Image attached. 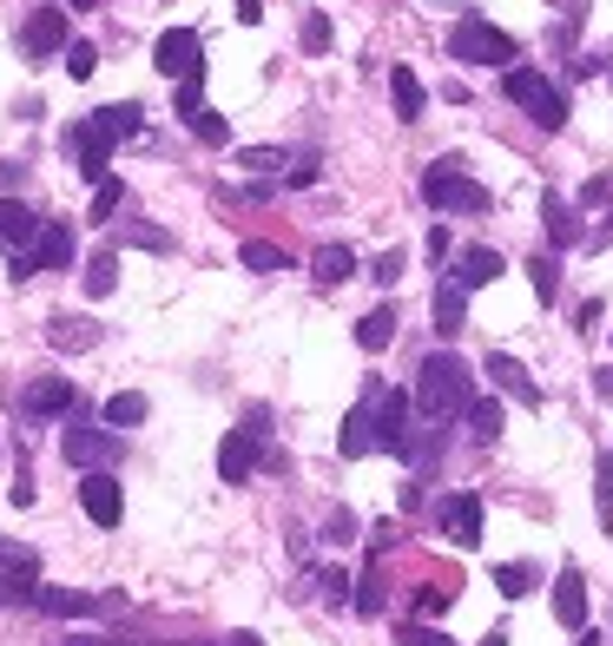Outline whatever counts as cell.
<instances>
[{"label":"cell","mask_w":613,"mask_h":646,"mask_svg":"<svg viewBox=\"0 0 613 646\" xmlns=\"http://www.w3.org/2000/svg\"><path fill=\"white\" fill-rule=\"evenodd\" d=\"M528 277H535V297L555 304V291H561V284H555V258H528Z\"/></svg>","instance_id":"60d3db41"},{"label":"cell","mask_w":613,"mask_h":646,"mask_svg":"<svg viewBox=\"0 0 613 646\" xmlns=\"http://www.w3.org/2000/svg\"><path fill=\"white\" fill-rule=\"evenodd\" d=\"M172 112L191 125V119L205 112V79H178V99H172Z\"/></svg>","instance_id":"ab89813d"},{"label":"cell","mask_w":613,"mask_h":646,"mask_svg":"<svg viewBox=\"0 0 613 646\" xmlns=\"http://www.w3.org/2000/svg\"><path fill=\"white\" fill-rule=\"evenodd\" d=\"M297 40H304V53H330V13H304Z\"/></svg>","instance_id":"f35d334b"},{"label":"cell","mask_w":613,"mask_h":646,"mask_svg":"<svg viewBox=\"0 0 613 646\" xmlns=\"http://www.w3.org/2000/svg\"><path fill=\"white\" fill-rule=\"evenodd\" d=\"M462 324H469V291L456 277H442L436 284V337H462Z\"/></svg>","instance_id":"ffe728a7"},{"label":"cell","mask_w":613,"mask_h":646,"mask_svg":"<svg viewBox=\"0 0 613 646\" xmlns=\"http://www.w3.org/2000/svg\"><path fill=\"white\" fill-rule=\"evenodd\" d=\"M258 462H264V456H258V436H251V429H225V442H218V482L244 489Z\"/></svg>","instance_id":"4fadbf2b"},{"label":"cell","mask_w":613,"mask_h":646,"mask_svg":"<svg viewBox=\"0 0 613 646\" xmlns=\"http://www.w3.org/2000/svg\"><path fill=\"white\" fill-rule=\"evenodd\" d=\"M211 646H218V640H211Z\"/></svg>","instance_id":"680465c9"},{"label":"cell","mask_w":613,"mask_h":646,"mask_svg":"<svg viewBox=\"0 0 613 646\" xmlns=\"http://www.w3.org/2000/svg\"><path fill=\"white\" fill-rule=\"evenodd\" d=\"M403 646H456V640L436 634V627H423V621H403Z\"/></svg>","instance_id":"7dc6e473"},{"label":"cell","mask_w":613,"mask_h":646,"mask_svg":"<svg viewBox=\"0 0 613 646\" xmlns=\"http://www.w3.org/2000/svg\"><path fill=\"white\" fill-rule=\"evenodd\" d=\"M119 205H125V185H119V178H112V172H106V178H99V185H92V225H106V218H112V211H119Z\"/></svg>","instance_id":"e575fe53"},{"label":"cell","mask_w":613,"mask_h":646,"mask_svg":"<svg viewBox=\"0 0 613 646\" xmlns=\"http://www.w3.org/2000/svg\"><path fill=\"white\" fill-rule=\"evenodd\" d=\"M357 535H363V528H357V515H350V508H337V515L324 522V541H330V548H343V541H357Z\"/></svg>","instance_id":"b9f144b4"},{"label":"cell","mask_w":613,"mask_h":646,"mask_svg":"<svg viewBox=\"0 0 613 646\" xmlns=\"http://www.w3.org/2000/svg\"><path fill=\"white\" fill-rule=\"evenodd\" d=\"M66 152L79 158V178L99 185V178H106V158H112V139L99 132V119H79V125L66 132Z\"/></svg>","instance_id":"8fae6325"},{"label":"cell","mask_w":613,"mask_h":646,"mask_svg":"<svg viewBox=\"0 0 613 646\" xmlns=\"http://www.w3.org/2000/svg\"><path fill=\"white\" fill-rule=\"evenodd\" d=\"M79 508H86L99 528H119V515H125V495H119L112 469H92V475L79 482Z\"/></svg>","instance_id":"5bb4252c"},{"label":"cell","mask_w":613,"mask_h":646,"mask_svg":"<svg viewBox=\"0 0 613 646\" xmlns=\"http://www.w3.org/2000/svg\"><path fill=\"white\" fill-rule=\"evenodd\" d=\"M469 403H475V376H469V363H462L456 350H436V357L423 363V376H416V409L436 416V423H449V416H462Z\"/></svg>","instance_id":"6da1fadb"},{"label":"cell","mask_w":613,"mask_h":646,"mask_svg":"<svg viewBox=\"0 0 613 646\" xmlns=\"http://www.w3.org/2000/svg\"><path fill=\"white\" fill-rule=\"evenodd\" d=\"M390 99H396V112H403V119H423V79H416L409 66H396V73H390Z\"/></svg>","instance_id":"f1b7e54d"},{"label":"cell","mask_w":613,"mask_h":646,"mask_svg":"<svg viewBox=\"0 0 613 646\" xmlns=\"http://www.w3.org/2000/svg\"><path fill=\"white\" fill-rule=\"evenodd\" d=\"M20 409L26 416H66V409H79V390L66 376H40V383L20 390Z\"/></svg>","instance_id":"2e32d148"},{"label":"cell","mask_w":613,"mask_h":646,"mask_svg":"<svg viewBox=\"0 0 613 646\" xmlns=\"http://www.w3.org/2000/svg\"><path fill=\"white\" fill-rule=\"evenodd\" d=\"M119 244H132V251H172V231H158V225H119Z\"/></svg>","instance_id":"d590c367"},{"label":"cell","mask_w":613,"mask_h":646,"mask_svg":"<svg viewBox=\"0 0 613 646\" xmlns=\"http://www.w3.org/2000/svg\"><path fill=\"white\" fill-rule=\"evenodd\" d=\"M0 574H7V581H33V574H40L33 548H13V541H0Z\"/></svg>","instance_id":"8d00e7d4"},{"label":"cell","mask_w":613,"mask_h":646,"mask_svg":"<svg viewBox=\"0 0 613 646\" xmlns=\"http://www.w3.org/2000/svg\"><path fill=\"white\" fill-rule=\"evenodd\" d=\"M449 601H456L449 588H423V594H416V614H423V621H436V614H449Z\"/></svg>","instance_id":"bcb514c9"},{"label":"cell","mask_w":613,"mask_h":646,"mask_svg":"<svg viewBox=\"0 0 613 646\" xmlns=\"http://www.w3.org/2000/svg\"><path fill=\"white\" fill-rule=\"evenodd\" d=\"M482 370H489V383H495L502 396H515L522 409H541V403H548V396H541V383H535V376H528V370H522V363H515L508 350H495V357H489Z\"/></svg>","instance_id":"7c38bea8"},{"label":"cell","mask_w":613,"mask_h":646,"mask_svg":"<svg viewBox=\"0 0 613 646\" xmlns=\"http://www.w3.org/2000/svg\"><path fill=\"white\" fill-rule=\"evenodd\" d=\"M350 271H357V251H350V244H317V258H310V277H317L324 291H330V284H343Z\"/></svg>","instance_id":"cb8c5ba5"},{"label":"cell","mask_w":613,"mask_h":646,"mask_svg":"<svg viewBox=\"0 0 613 646\" xmlns=\"http://www.w3.org/2000/svg\"><path fill=\"white\" fill-rule=\"evenodd\" d=\"M581 205H594V211H613V178H588V185H581Z\"/></svg>","instance_id":"c3c4849f"},{"label":"cell","mask_w":613,"mask_h":646,"mask_svg":"<svg viewBox=\"0 0 613 646\" xmlns=\"http://www.w3.org/2000/svg\"><path fill=\"white\" fill-rule=\"evenodd\" d=\"M482 646H508V627H495V634H482Z\"/></svg>","instance_id":"11a10c76"},{"label":"cell","mask_w":613,"mask_h":646,"mask_svg":"<svg viewBox=\"0 0 613 646\" xmlns=\"http://www.w3.org/2000/svg\"><path fill=\"white\" fill-rule=\"evenodd\" d=\"M502 92H508V99H515V106H522L541 132H561V125H568V92H561L541 66H508Z\"/></svg>","instance_id":"7a4b0ae2"},{"label":"cell","mask_w":613,"mask_h":646,"mask_svg":"<svg viewBox=\"0 0 613 646\" xmlns=\"http://www.w3.org/2000/svg\"><path fill=\"white\" fill-rule=\"evenodd\" d=\"M59 456L73 462V469H112L119 462V436H106V429H86V423H73L66 436H59Z\"/></svg>","instance_id":"52a82bcc"},{"label":"cell","mask_w":613,"mask_h":646,"mask_svg":"<svg viewBox=\"0 0 613 646\" xmlns=\"http://www.w3.org/2000/svg\"><path fill=\"white\" fill-rule=\"evenodd\" d=\"M416 396L409 390H383L376 396V449H390V456H403L409 462V442H416Z\"/></svg>","instance_id":"8992f818"},{"label":"cell","mask_w":613,"mask_h":646,"mask_svg":"<svg viewBox=\"0 0 613 646\" xmlns=\"http://www.w3.org/2000/svg\"><path fill=\"white\" fill-rule=\"evenodd\" d=\"M238 165H244V172H284V165H291V152H284V145H244V152H238Z\"/></svg>","instance_id":"836d02e7"},{"label":"cell","mask_w":613,"mask_h":646,"mask_svg":"<svg viewBox=\"0 0 613 646\" xmlns=\"http://www.w3.org/2000/svg\"><path fill=\"white\" fill-rule=\"evenodd\" d=\"M423 251H429V264H449V225H436V231H429V244H423Z\"/></svg>","instance_id":"f907efd6"},{"label":"cell","mask_w":613,"mask_h":646,"mask_svg":"<svg viewBox=\"0 0 613 646\" xmlns=\"http://www.w3.org/2000/svg\"><path fill=\"white\" fill-rule=\"evenodd\" d=\"M218 646H264L258 634H231V640H218Z\"/></svg>","instance_id":"db71d44e"},{"label":"cell","mask_w":613,"mask_h":646,"mask_svg":"<svg viewBox=\"0 0 613 646\" xmlns=\"http://www.w3.org/2000/svg\"><path fill=\"white\" fill-rule=\"evenodd\" d=\"M191 132H198V139H205V145H225V139H231V125H225V119H218V112H211V106H205V112H198V119H191Z\"/></svg>","instance_id":"7bdbcfd3"},{"label":"cell","mask_w":613,"mask_h":646,"mask_svg":"<svg viewBox=\"0 0 613 646\" xmlns=\"http://www.w3.org/2000/svg\"><path fill=\"white\" fill-rule=\"evenodd\" d=\"M66 646H106V640H66Z\"/></svg>","instance_id":"9f6ffc18"},{"label":"cell","mask_w":613,"mask_h":646,"mask_svg":"<svg viewBox=\"0 0 613 646\" xmlns=\"http://www.w3.org/2000/svg\"><path fill=\"white\" fill-rule=\"evenodd\" d=\"M33 607H40V614H53V621H79V614H92L99 601H92V594H79V588H40V581H33Z\"/></svg>","instance_id":"44dd1931"},{"label":"cell","mask_w":613,"mask_h":646,"mask_svg":"<svg viewBox=\"0 0 613 646\" xmlns=\"http://www.w3.org/2000/svg\"><path fill=\"white\" fill-rule=\"evenodd\" d=\"M46 343L53 350H92L99 343V324L92 317H46Z\"/></svg>","instance_id":"7402d4cb"},{"label":"cell","mask_w":613,"mask_h":646,"mask_svg":"<svg viewBox=\"0 0 613 646\" xmlns=\"http://www.w3.org/2000/svg\"><path fill=\"white\" fill-rule=\"evenodd\" d=\"M79 277H86V297H112L119 291V251H92Z\"/></svg>","instance_id":"d4e9b609"},{"label":"cell","mask_w":613,"mask_h":646,"mask_svg":"<svg viewBox=\"0 0 613 646\" xmlns=\"http://www.w3.org/2000/svg\"><path fill=\"white\" fill-rule=\"evenodd\" d=\"M541 225H548V238H555L561 251H568V244H581V225H574V205H568L561 191H548V198H541Z\"/></svg>","instance_id":"603a6c76"},{"label":"cell","mask_w":613,"mask_h":646,"mask_svg":"<svg viewBox=\"0 0 613 646\" xmlns=\"http://www.w3.org/2000/svg\"><path fill=\"white\" fill-rule=\"evenodd\" d=\"M238 264H244V271H258V277H271V271H291V258H284L277 244H264V238H244V244H238Z\"/></svg>","instance_id":"484cf974"},{"label":"cell","mask_w":613,"mask_h":646,"mask_svg":"<svg viewBox=\"0 0 613 646\" xmlns=\"http://www.w3.org/2000/svg\"><path fill=\"white\" fill-rule=\"evenodd\" d=\"M59 59H66V73H73V79H92V73H99V46H92V40H73Z\"/></svg>","instance_id":"74e56055"},{"label":"cell","mask_w":613,"mask_h":646,"mask_svg":"<svg viewBox=\"0 0 613 646\" xmlns=\"http://www.w3.org/2000/svg\"><path fill=\"white\" fill-rule=\"evenodd\" d=\"M92 119H99V132H106V139H112V145H119V139H132V132H139V106H132V99H119V106H99V112H92Z\"/></svg>","instance_id":"f546056e"},{"label":"cell","mask_w":613,"mask_h":646,"mask_svg":"<svg viewBox=\"0 0 613 646\" xmlns=\"http://www.w3.org/2000/svg\"><path fill=\"white\" fill-rule=\"evenodd\" d=\"M390 337H396V310H390V304H376V310L357 324V343L376 357V350H390Z\"/></svg>","instance_id":"4316f807"},{"label":"cell","mask_w":613,"mask_h":646,"mask_svg":"<svg viewBox=\"0 0 613 646\" xmlns=\"http://www.w3.org/2000/svg\"><path fill=\"white\" fill-rule=\"evenodd\" d=\"M423 198H429L436 211H489V205H495L489 185H475V178L462 172V158H436V165L423 172Z\"/></svg>","instance_id":"277c9868"},{"label":"cell","mask_w":613,"mask_h":646,"mask_svg":"<svg viewBox=\"0 0 613 646\" xmlns=\"http://www.w3.org/2000/svg\"><path fill=\"white\" fill-rule=\"evenodd\" d=\"M515 53H522L515 33L495 26V20H482V13H462L456 33H449V59H469V66H508Z\"/></svg>","instance_id":"3957f363"},{"label":"cell","mask_w":613,"mask_h":646,"mask_svg":"<svg viewBox=\"0 0 613 646\" xmlns=\"http://www.w3.org/2000/svg\"><path fill=\"white\" fill-rule=\"evenodd\" d=\"M231 7H238V20H244V26H258V20H264V0H231Z\"/></svg>","instance_id":"816d5d0a"},{"label":"cell","mask_w":613,"mask_h":646,"mask_svg":"<svg viewBox=\"0 0 613 646\" xmlns=\"http://www.w3.org/2000/svg\"><path fill=\"white\" fill-rule=\"evenodd\" d=\"M376 396H383V383H363V403L343 416V436H337V449H343L350 462L376 449Z\"/></svg>","instance_id":"9c48e42d"},{"label":"cell","mask_w":613,"mask_h":646,"mask_svg":"<svg viewBox=\"0 0 613 646\" xmlns=\"http://www.w3.org/2000/svg\"><path fill=\"white\" fill-rule=\"evenodd\" d=\"M20 46H26V59H53V53H66V46H73V33H66V7H33Z\"/></svg>","instance_id":"ba28073f"},{"label":"cell","mask_w":613,"mask_h":646,"mask_svg":"<svg viewBox=\"0 0 613 646\" xmlns=\"http://www.w3.org/2000/svg\"><path fill=\"white\" fill-rule=\"evenodd\" d=\"M594 515H601V528L613 535V449L594 456Z\"/></svg>","instance_id":"4dcf8cb0"},{"label":"cell","mask_w":613,"mask_h":646,"mask_svg":"<svg viewBox=\"0 0 613 646\" xmlns=\"http://www.w3.org/2000/svg\"><path fill=\"white\" fill-rule=\"evenodd\" d=\"M555 621H561V627H574V634L588 627V581H581V568H574V561H568V568H561V581H555Z\"/></svg>","instance_id":"e0dca14e"},{"label":"cell","mask_w":613,"mask_h":646,"mask_svg":"<svg viewBox=\"0 0 613 646\" xmlns=\"http://www.w3.org/2000/svg\"><path fill=\"white\" fill-rule=\"evenodd\" d=\"M40 225H46V218H33V205H20L13 191H0V244H7V258H20V251H33V238H40Z\"/></svg>","instance_id":"9a60e30c"},{"label":"cell","mask_w":613,"mask_h":646,"mask_svg":"<svg viewBox=\"0 0 613 646\" xmlns=\"http://www.w3.org/2000/svg\"><path fill=\"white\" fill-rule=\"evenodd\" d=\"M73 7H99V0H73Z\"/></svg>","instance_id":"6f0895ef"},{"label":"cell","mask_w":613,"mask_h":646,"mask_svg":"<svg viewBox=\"0 0 613 646\" xmlns=\"http://www.w3.org/2000/svg\"><path fill=\"white\" fill-rule=\"evenodd\" d=\"M376 607H383V581H376V574H370V581H363V588H357V614H376Z\"/></svg>","instance_id":"681fc988"},{"label":"cell","mask_w":613,"mask_h":646,"mask_svg":"<svg viewBox=\"0 0 613 646\" xmlns=\"http://www.w3.org/2000/svg\"><path fill=\"white\" fill-rule=\"evenodd\" d=\"M495 588H502V601H522V594L535 588V568H528V561H502V568H495Z\"/></svg>","instance_id":"d6a6232c"},{"label":"cell","mask_w":613,"mask_h":646,"mask_svg":"<svg viewBox=\"0 0 613 646\" xmlns=\"http://www.w3.org/2000/svg\"><path fill=\"white\" fill-rule=\"evenodd\" d=\"M145 409H152V403H145L139 390H119V396H106V429H139Z\"/></svg>","instance_id":"83f0119b"},{"label":"cell","mask_w":613,"mask_h":646,"mask_svg":"<svg viewBox=\"0 0 613 646\" xmlns=\"http://www.w3.org/2000/svg\"><path fill=\"white\" fill-rule=\"evenodd\" d=\"M594 390H601V396L613 403V370H594Z\"/></svg>","instance_id":"f5cc1de1"},{"label":"cell","mask_w":613,"mask_h":646,"mask_svg":"<svg viewBox=\"0 0 613 646\" xmlns=\"http://www.w3.org/2000/svg\"><path fill=\"white\" fill-rule=\"evenodd\" d=\"M462 416L475 423V436H482V442H495V436H502V403H495V396H475Z\"/></svg>","instance_id":"1f68e13d"},{"label":"cell","mask_w":613,"mask_h":646,"mask_svg":"<svg viewBox=\"0 0 613 646\" xmlns=\"http://www.w3.org/2000/svg\"><path fill=\"white\" fill-rule=\"evenodd\" d=\"M26 258H33V271H66V264H73V231H66L59 218H53V225H40V238H33V251H26Z\"/></svg>","instance_id":"ac0fdd59"},{"label":"cell","mask_w":613,"mask_h":646,"mask_svg":"<svg viewBox=\"0 0 613 646\" xmlns=\"http://www.w3.org/2000/svg\"><path fill=\"white\" fill-rule=\"evenodd\" d=\"M152 66L165 79H205V40L191 26H165L158 46H152Z\"/></svg>","instance_id":"5b68a950"},{"label":"cell","mask_w":613,"mask_h":646,"mask_svg":"<svg viewBox=\"0 0 613 646\" xmlns=\"http://www.w3.org/2000/svg\"><path fill=\"white\" fill-rule=\"evenodd\" d=\"M508 264H502V251H489V244H469L462 258H456V284L462 291H482V284H495Z\"/></svg>","instance_id":"d6986e66"},{"label":"cell","mask_w":613,"mask_h":646,"mask_svg":"<svg viewBox=\"0 0 613 646\" xmlns=\"http://www.w3.org/2000/svg\"><path fill=\"white\" fill-rule=\"evenodd\" d=\"M370 277H376L383 291H390V284H403V251H383V258L370 264Z\"/></svg>","instance_id":"ee69618b"},{"label":"cell","mask_w":613,"mask_h":646,"mask_svg":"<svg viewBox=\"0 0 613 646\" xmlns=\"http://www.w3.org/2000/svg\"><path fill=\"white\" fill-rule=\"evenodd\" d=\"M436 528L456 541V548H482V495H449L436 508Z\"/></svg>","instance_id":"30bf717a"},{"label":"cell","mask_w":613,"mask_h":646,"mask_svg":"<svg viewBox=\"0 0 613 646\" xmlns=\"http://www.w3.org/2000/svg\"><path fill=\"white\" fill-rule=\"evenodd\" d=\"M317 588H324V601H337V607L350 601V574H343V568H324V574H317Z\"/></svg>","instance_id":"f6af8a7d"}]
</instances>
